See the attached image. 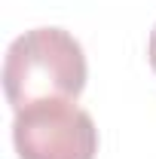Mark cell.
I'll return each instance as SVG.
<instances>
[{
	"label": "cell",
	"mask_w": 156,
	"mask_h": 159,
	"mask_svg": "<svg viewBox=\"0 0 156 159\" xmlns=\"http://www.w3.org/2000/svg\"><path fill=\"white\" fill-rule=\"evenodd\" d=\"M86 52L64 28H31L16 37L3 58V92L12 110L34 101H77L86 89Z\"/></svg>",
	"instance_id": "1"
},
{
	"label": "cell",
	"mask_w": 156,
	"mask_h": 159,
	"mask_svg": "<svg viewBox=\"0 0 156 159\" xmlns=\"http://www.w3.org/2000/svg\"><path fill=\"white\" fill-rule=\"evenodd\" d=\"M12 144L19 159H95L98 129L74 101L49 98L16 110Z\"/></svg>",
	"instance_id": "2"
},
{
	"label": "cell",
	"mask_w": 156,
	"mask_h": 159,
	"mask_svg": "<svg viewBox=\"0 0 156 159\" xmlns=\"http://www.w3.org/2000/svg\"><path fill=\"white\" fill-rule=\"evenodd\" d=\"M147 58H150V67H153V74H156V25H153V31H150V43H147Z\"/></svg>",
	"instance_id": "3"
}]
</instances>
